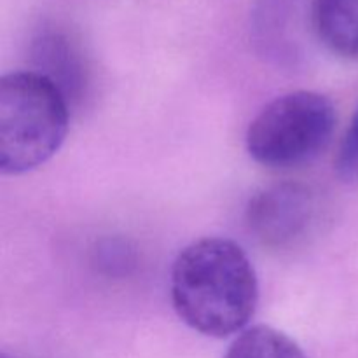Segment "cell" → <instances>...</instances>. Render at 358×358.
Masks as SVG:
<instances>
[{
  "label": "cell",
  "instance_id": "cell-2",
  "mask_svg": "<svg viewBox=\"0 0 358 358\" xmlns=\"http://www.w3.org/2000/svg\"><path fill=\"white\" fill-rule=\"evenodd\" d=\"M70 115L62 87L41 72L0 80V171L23 175L48 163L63 145Z\"/></svg>",
  "mask_w": 358,
  "mask_h": 358
},
{
  "label": "cell",
  "instance_id": "cell-5",
  "mask_svg": "<svg viewBox=\"0 0 358 358\" xmlns=\"http://www.w3.org/2000/svg\"><path fill=\"white\" fill-rule=\"evenodd\" d=\"M311 24L329 51L358 62V0H311Z\"/></svg>",
  "mask_w": 358,
  "mask_h": 358
},
{
  "label": "cell",
  "instance_id": "cell-7",
  "mask_svg": "<svg viewBox=\"0 0 358 358\" xmlns=\"http://www.w3.org/2000/svg\"><path fill=\"white\" fill-rule=\"evenodd\" d=\"M341 168L348 173L358 170V114L348 136H346L345 149L341 152Z\"/></svg>",
  "mask_w": 358,
  "mask_h": 358
},
{
  "label": "cell",
  "instance_id": "cell-4",
  "mask_svg": "<svg viewBox=\"0 0 358 358\" xmlns=\"http://www.w3.org/2000/svg\"><path fill=\"white\" fill-rule=\"evenodd\" d=\"M313 215V196L299 185L268 189L248 208V220L259 238L276 245L299 238L310 227Z\"/></svg>",
  "mask_w": 358,
  "mask_h": 358
},
{
  "label": "cell",
  "instance_id": "cell-3",
  "mask_svg": "<svg viewBox=\"0 0 358 358\" xmlns=\"http://www.w3.org/2000/svg\"><path fill=\"white\" fill-rule=\"evenodd\" d=\"M338 124L336 107L325 94L299 90L269 101L247 129V152L266 168L306 164L331 143Z\"/></svg>",
  "mask_w": 358,
  "mask_h": 358
},
{
  "label": "cell",
  "instance_id": "cell-1",
  "mask_svg": "<svg viewBox=\"0 0 358 358\" xmlns=\"http://www.w3.org/2000/svg\"><path fill=\"white\" fill-rule=\"evenodd\" d=\"M178 318L208 338L243 332L259 303L255 269L243 248L227 238L208 236L177 255L170 278Z\"/></svg>",
  "mask_w": 358,
  "mask_h": 358
},
{
  "label": "cell",
  "instance_id": "cell-8",
  "mask_svg": "<svg viewBox=\"0 0 358 358\" xmlns=\"http://www.w3.org/2000/svg\"><path fill=\"white\" fill-rule=\"evenodd\" d=\"M2 358H13V357H7V355H2Z\"/></svg>",
  "mask_w": 358,
  "mask_h": 358
},
{
  "label": "cell",
  "instance_id": "cell-6",
  "mask_svg": "<svg viewBox=\"0 0 358 358\" xmlns=\"http://www.w3.org/2000/svg\"><path fill=\"white\" fill-rule=\"evenodd\" d=\"M224 358H308L301 346L269 325H255L240 332Z\"/></svg>",
  "mask_w": 358,
  "mask_h": 358
}]
</instances>
